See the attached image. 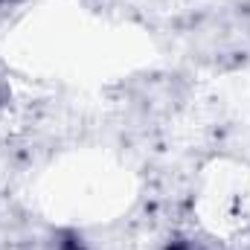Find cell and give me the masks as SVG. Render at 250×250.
Masks as SVG:
<instances>
[{
	"label": "cell",
	"instance_id": "6da1fadb",
	"mask_svg": "<svg viewBox=\"0 0 250 250\" xmlns=\"http://www.w3.org/2000/svg\"><path fill=\"white\" fill-rule=\"evenodd\" d=\"M201 221L224 239H233L250 227V184L242 175H215L198 198Z\"/></svg>",
	"mask_w": 250,
	"mask_h": 250
}]
</instances>
